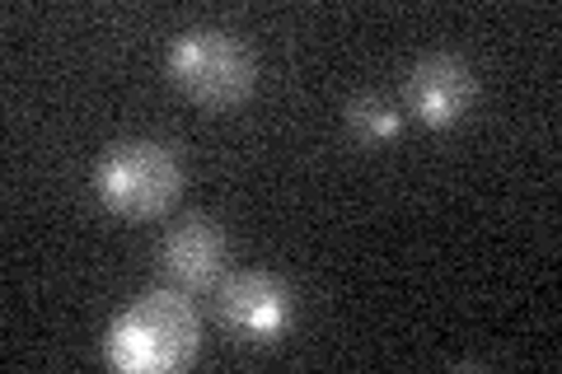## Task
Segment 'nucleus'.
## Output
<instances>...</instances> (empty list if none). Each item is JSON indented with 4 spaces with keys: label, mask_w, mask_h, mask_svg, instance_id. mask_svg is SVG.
Segmentation results:
<instances>
[{
    "label": "nucleus",
    "mask_w": 562,
    "mask_h": 374,
    "mask_svg": "<svg viewBox=\"0 0 562 374\" xmlns=\"http://www.w3.org/2000/svg\"><path fill=\"white\" fill-rule=\"evenodd\" d=\"M473 99H479V76H473V66L464 57H454V52H431V57H422L408 70V80H403L408 113H417V122H427L436 132L464 122Z\"/></svg>",
    "instance_id": "obj_5"
},
{
    "label": "nucleus",
    "mask_w": 562,
    "mask_h": 374,
    "mask_svg": "<svg viewBox=\"0 0 562 374\" xmlns=\"http://www.w3.org/2000/svg\"><path fill=\"white\" fill-rule=\"evenodd\" d=\"M169 80L183 89L188 99L206 103V109H231L244 103L258 84V57L254 47L231 29L216 24H192L169 43Z\"/></svg>",
    "instance_id": "obj_3"
},
{
    "label": "nucleus",
    "mask_w": 562,
    "mask_h": 374,
    "mask_svg": "<svg viewBox=\"0 0 562 374\" xmlns=\"http://www.w3.org/2000/svg\"><path fill=\"white\" fill-rule=\"evenodd\" d=\"M202 314L183 291H146L113 318L103 355L127 374H173L198 361Z\"/></svg>",
    "instance_id": "obj_1"
},
{
    "label": "nucleus",
    "mask_w": 562,
    "mask_h": 374,
    "mask_svg": "<svg viewBox=\"0 0 562 374\" xmlns=\"http://www.w3.org/2000/svg\"><path fill=\"white\" fill-rule=\"evenodd\" d=\"M179 192H183V159L169 140L155 136L117 140L94 165V197L109 211H117V216L132 220L160 216V211L179 202Z\"/></svg>",
    "instance_id": "obj_2"
},
{
    "label": "nucleus",
    "mask_w": 562,
    "mask_h": 374,
    "mask_svg": "<svg viewBox=\"0 0 562 374\" xmlns=\"http://www.w3.org/2000/svg\"><path fill=\"white\" fill-rule=\"evenodd\" d=\"M160 267L179 281L183 291H202L221 276L225 267V235L216 220L206 216H183L179 225L160 239Z\"/></svg>",
    "instance_id": "obj_6"
},
{
    "label": "nucleus",
    "mask_w": 562,
    "mask_h": 374,
    "mask_svg": "<svg viewBox=\"0 0 562 374\" xmlns=\"http://www.w3.org/2000/svg\"><path fill=\"white\" fill-rule=\"evenodd\" d=\"M347 127L361 140L380 146V140H394L403 132V109L390 94H357L347 103Z\"/></svg>",
    "instance_id": "obj_7"
},
{
    "label": "nucleus",
    "mask_w": 562,
    "mask_h": 374,
    "mask_svg": "<svg viewBox=\"0 0 562 374\" xmlns=\"http://www.w3.org/2000/svg\"><path fill=\"white\" fill-rule=\"evenodd\" d=\"M216 318L244 342H277L295 324V291L272 272H235L216 286Z\"/></svg>",
    "instance_id": "obj_4"
}]
</instances>
